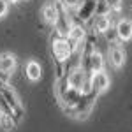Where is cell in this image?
<instances>
[{"instance_id": "cell-1", "label": "cell", "mask_w": 132, "mask_h": 132, "mask_svg": "<svg viewBox=\"0 0 132 132\" xmlns=\"http://www.w3.org/2000/svg\"><path fill=\"white\" fill-rule=\"evenodd\" d=\"M53 53L60 62H65L72 53V44L67 39H56L53 42Z\"/></svg>"}, {"instance_id": "cell-2", "label": "cell", "mask_w": 132, "mask_h": 132, "mask_svg": "<svg viewBox=\"0 0 132 132\" xmlns=\"http://www.w3.org/2000/svg\"><path fill=\"white\" fill-rule=\"evenodd\" d=\"M90 86L93 92H106L109 88V78L104 71L101 72H93L92 74V81H90Z\"/></svg>"}, {"instance_id": "cell-3", "label": "cell", "mask_w": 132, "mask_h": 132, "mask_svg": "<svg viewBox=\"0 0 132 132\" xmlns=\"http://www.w3.org/2000/svg\"><path fill=\"white\" fill-rule=\"evenodd\" d=\"M69 86L76 92L83 90L86 86V74H85L83 69H74L71 72V76H69Z\"/></svg>"}, {"instance_id": "cell-4", "label": "cell", "mask_w": 132, "mask_h": 132, "mask_svg": "<svg viewBox=\"0 0 132 132\" xmlns=\"http://www.w3.org/2000/svg\"><path fill=\"white\" fill-rule=\"evenodd\" d=\"M114 30H116V35H118V39L120 41H130L132 39V21L129 20H120L116 23V27H114Z\"/></svg>"}, {"instance_id": "cell-5", "label": "cell", "mask_w": 132, "mask_h": 132, "mask_svg": "<svg viewBox=\"0 0 132 132\" xmlns=\"http://www.w3.org/2000/svg\"><path fill=\"white\" fill-rule=\"evenodd\" d=\"M125 50H123L122 46H118V44H113L111 50H109V60H111L113 67H116V69H120L123 67V63H125Z\"/></svg>"}, {"instance_id": "cell-6", "label": "cell", "mask_w": 132, "mask_h": 132, "mask_svg": "<svg viewBox=\"0 0 132 132\" xmlns=\"http://www.w3.org/2000/svg\"><path fill=\"white\" fill-rule=\"evenodd\" d=\"M14 69H16V58H14V55H11V53L0 55V71L5 72V74H11Z\"/></svg>"}, {"instance_id": "cell-7", "label": "cell", "mask_w": 132, "mask_h": 132, "mask_svg": "<svg viewBox=\"0 0 132 132\" xmlns=\"http://www.w3.org/2000/svg\"><path fill=\"white\" fill-rule=\"evenodd\" d=\"M88 67H90L92 74H93V72L104 71V58H102V55L99 53V51L90 53V56H88Z\"/></svg>"}, {"instance_id": "cell-8", "label": "cell", "mask_w": 132, "mask_h": 132, "mask_svg": "<svg viewBox=\"0 0 132 132\" xmlns=\"http://www.w3.org/2000/svg\"><path fill=\"white\" fill-rule=\"evenodd\" d=\"M42 16H44V20L48 21L50 25H56V21L60 18V12L56 9V5H53V4H46L44 7H42Z\"/></svg>"}, {"instance_id": "cell-9", "label": "cell", "mask_w": 132, "mask_h": 132, "mask_svg": "<svg viewBox=\"0 0 132 132\" xmlns=\"http://www.w3.org/2000/svg\"><path fill=\"white\" fill-rule=\"evenodd\" d=\"M41 74H42V69L35 60H30L27 63V76H28L30 81H39L41 79Z\"/></svg>"}, {"instance_id": "cell-10", "label": "cell", "mask_w": 132, "mask_h": 132, "mask_svg": "<svg viewBox=\"0 0 132 132\" xmlns=\"http://www.w3.org/2000/svg\"><path fill=\"white\" fill-rule=\"evenodd\" d=\"M85 39V28L79 25H74L69 30V41L71 42H81Z\"/></svg>"}, {"instance_id": "cell-11", "label": "cell", "mask_w": 132, "mask_h": 132, "mask_svg": "<svg viewBox=\"0 0 132 132\" xmlns=\"http://www.w3.org/2000/svg\"><path fill=\"white\" fill-rule=\"evenodd\" d=\"M109 28H111V21H109V18H108V16H99L97 21H95V30L106 34Z\"/></svg>"}, {"instance_id": "cell-12", "label": "cell", "mask_w": 132, "mask_h": 132, "mask_svg": "<svg viewBox=\"0 0 132 132\" xmlns=\"http://www.w3.org/2000/svg\"><path fill=\"white\" fill-rule=\"evenodd\" d=\"M9 11V2L7 0H0V18H4Z\"/></svg>"}, {"instance_id": "cell-13", "label": "cell", "mask_w": 132, "mask_h": 132, "mask_svg": "<svg viewBox=\"0 0 132 132\" xmlns=\"http://www.w3.org/2000/svg\"><path fill=\"white\" fill-rule=\"evenodd\" d=\"M106 37H108V41H111L114 44V39H118V35H116V30L114 28H109V30L106 32Z\"/></svg>"}, {"instance_id": "cell-14", "label": "cell", "mask_w": 132, "mask_h": 132, "mask_svg": "<svg viewBox=\"0 0 132 132\" xmlns=\"http://www.w3.org/2000/svg\"><path fill=\"white\" fill-rule=\"evenodd\" d=\"M60 2L65 7H76V5L79 4V0H60Z\"/></svg>"}, {"instance_id": "cell-15", "label": "cell", "mask_w": 132, "mask_h": 132, "mask_svg": "<svg viewBox=\"0 0 132 132\" xmlns=\"http://www.w3.org/2000/svg\"><path fill=\"white\" fill-rule=\"evenodd\" d=\"M108 5H109V9L118 11L120 9V0H108Z\"/></svg>"}, {"instance_id": "cell-16", "label": "cell", "mask_w": 132, "mask_h": 132, "mask_svg": "<svg viewBox=\"0 0 132 132\" xmlns=\"http://www.w3.org/2000/svg\"><path fill=\"white\" fill-rule=\"evenodd\" d=\"M7 2H11V4H18L20 0H7Z\"/></svg>"}]
</instances>
